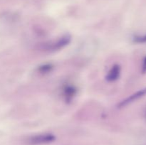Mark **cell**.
Segmentation results:
<instances>
[{
  "instance_id": "6",
  "label": "cell",
  "mask_w": 146,
  "mask_h": 145,
  "mask_svg": "<svg viewBox=\"0 0 146 145\" xmlns=\"http://www.w3.org/2000/svg\"><path fill=\"white\" fill-rule=\"evenodd\" d=\"M53 69V65L51 64H44L38 67V71L42 73H47V72H51Z\"/></svg>"
},
{
  "instance_id": "5",
  "label": "cell",
  "mask_w": 146,
  "mask_h": 145,
  "mask_svg": "<svg viewBox=\"0 0 146 145\" xmlns=\"http://www.w3.org/2000/svg\"><path fill=\"white\" fill-rule=\"evenodd\" d=\"M121 68L119 65H113L112 68L109 70L106 75V80L108 82H114L119 78L121 75Z\"/></svg>"
},
{
  "instance_id": "4",
  "label": "cell",
  "mask_w": 146,
  "mask_h": 145,
  "mask_svg": "<svg viewBox=\"0 0 146 145\" xmlns=\"http://www.w3.org/2000/svg\"><path fill=\"white\" fill-rule=\"evenodd\" d=\"M77 92L76 88L72 85H66L63 88V95L64 98L66 102H71L74 97L76 96Z\"/></svg>"
},
{
  "instance_id": "2",
  "label": "cell",
  "mask_w": 146,
  "mask_h": 145,
  "mask_svg": "<svg viewBox=\"0 0 146 145\" xmlns=\"http://www.w3.org/2000/svg\"><path fill=\"white\" fill-rule=\"evenodd\" d=\"M54 139H55V136L54 134L50 133H45L31 136L29 139V142L33 145L44 144L52 142Z\"/></svg>"
},
{
  "instance_id": "3",
  "label": "cell",
  "mask_w": 146,
  "mask_h": 145,
  "mask_svg": "<svg viewBox=\"0 0 146 145\" xmlns=\"http://www.w3.org/2000/svg\"><path fill=\"white\" fill-rule=\"evenodd\" d=\"M145 95H146V88L137 91L136 92L132 94V95H130L129 97L125 98V100L121 101V102L118 105V107L119 108L124 107L127 106V105H128L129 104L135 102V101L137 100H139L140 98H143V97L145 96Z\"/></svg>"
},
{
  "instance_id": "1",
  "label": "cell",
  "mask_w": 146,
  "mask_h": 145,
  "mask_svg": "<svg viewBox=\"0 0 146 145\" xmlns=\"http://www.w3.org/2000/svg\"><path fill=\"white\" fill-rule=\"evenodd\" d=\"M71 38L70 36H64L57 39L56 41H52L44 44L42 46V49H44V51H51V52L58 51L68 45L71 42Z\"/></svg>"
},
{
  "instance_id": "9",
  "label": "cell",
  "mask_w": 146,
  "mask_h": 145,
  "mask_svg": "<svg viewBox=\"0 0 146 145\" xmlns=\"http://www.w3.org/2000/svg\"><path fill=\"white\" fill-rule=\"evenodd\" d=\"M145 117L146 118V109H145Z\"/></svg>"
},
{
  "instance_id": "8",
  "label": "cell",
  "mask_w": 146,
  "mask_h": 145,
  "mask_svg": "<svg viewBox=\"0 0 146 145\" xmlns=\"http://www.w3.org/2000/svg\"><path fill=\"white\" fill-rule=\"evenodd\" d=\"M143 73H146V55L144 57L143 61L142 64V70H141Z\"/></svg>"
},
{
  "instance_id": "7",
  "label": "cell",
  "mask_w": 146,
  "mask_h": 145,
  "mask_svg": "<svg viewBox=\"0 0 146 145\" xmlns=\"http://www.w3.org/2000/svg\"><path fill=\"white\" fill-rule=\"evenodd\" d=\"M133 41L137 44H146V34L135 36L133 38Z\"/></svg>"
}]
</instances>
